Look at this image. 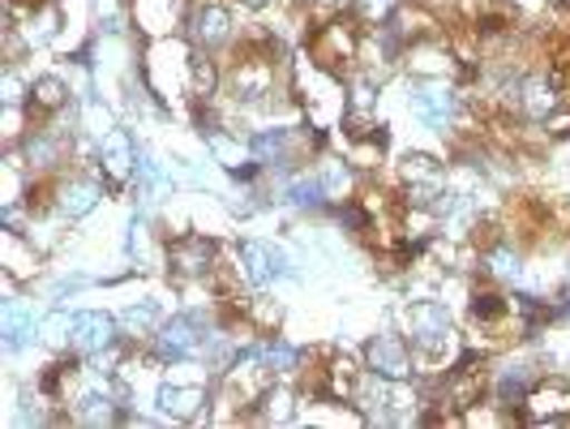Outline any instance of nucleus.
Returning <instances> with one entry per match:
<instances>
[{"label":"nucleus","instance_id":"nucleus-28","mask_svg":"<svg viewBox=\"0 0 570 429\" xmlns=\"http://www.w3.org/2000/svg\"><path fill=\"white\" fill-rule=\"evenodd\" d=\"M322 189H326V198L331 202L347 198V189H352V172L343 168V164H326V172H322Z\"/></svg>","mask_w":570,"mask_h":429},{"label":"nucleus","instance_id":"nucleus-23","mask_svg":"<svg viewBox=\"0 0 570 429\" xmlns=\"http://www.w3.org/2000/svg\"><path fill=\"white\" fill-rule=\"evenodd\" d=\"M284 198L292 206H317V202L326 198V189H322V176H296L292 185L284 189Z\"/></svg>","mask_w":570,"mask_h":429},{"label":"nucleus","instance_id":"nucleus-17","mask_svg":"<svg viewBox=\"0 0 570 429\" xmlns=\"http://www.w3.org/2000/svg\"><path fill=\"white\" fill-rule=\"evenodd\" d=\"M523 113L528 116H537V120H544L549 113H558V90L544 82V78H532V82L523 86Z\"/></svg>","mask_w":570,"mask_h":429},{"label":"nucleus","instance_id":"nucleus-32","mask_svg":"<svg viewBox=\"0 0 570 429\" xmlns=\"http://www.w3.org/2000/svg\"><path fill=\"white\" fill-rule=\"evenodd\" d=\"M82 129H90L95 138H104V134H112V113L104 108V104H86V116H82Z\"/></svg>","mask_w":570,"mask_h":429},{"label":"nucleus","instance_id":"nucleus-30","mask_svg":"<svg viewBox=\"0 0 570 429\" xmlns=\"http://www.w3.org/2000/svg\"><path fill=\"white\" fill-rule=\"evenodd\" d=\"M502 314H507V301H502V296H493V292L472 296V318H476V322H498Z\"/></svg>","mask_w":570,"mask_h":429},{"label":"nucleus","instance_id":"nucleus-3","mask_svg":"<svg viewBox=\"0 0 570 429\" xmlns=\"http://www.w3.org/2000/svg\"><path fill=\"white\" fill-rule=\"evenodd\" d=\"M365 361H370L373 378H386V382H407L412 378V352L400 335H377L365 348Z\"/></svg>","mask_w":570,"mask_h":429},{"label":"nucleus","instance_id":"nucleus-31","mask_svg":"<svg viewBox=\"0 0 570 429\" xmlns=\"http://www.w3.org/2000/svg\"><path fill=\"white\" fill-rule=\"evenodd\" d=\"M262 357H266V365H271V370H296V361H301V352H296V348H287V343H266V348H262Z\"/></svg>","mask_w":570,"mask_h":429},{"label":"nucleus","instance_id":"nucleus-1","mask_svg":"<svg viewBox=\"0 0 570 429\" xmlns=\"http://www.w3.org/2000/svg\"><path fill=\"white\" fill-rule=\"evenodd\" d=\"M407 331H412V343L425 352V357H438L446 343H451V314H446V305H438V301H416V305H407Z\"/></svg>","mask_w":570,"mask_h":429},{"label":"nucleus","instance_id":"nucleus-7","mask_svg":"<svg viewBox=\"0 0 570 429\" xmlns=\"http://www.w3.org/2000/svg\"><path fill=\"white\" fill-rule=\"evenodd\" d=\"M134 164H138V150H134V138H129L125 129H112V134L99 138V168H104V176H108L112 185L129 181Z\"/></svg>","mask_w":570,"mask_h":429},{"label":"nucleus","instance_id":"nucleus-2","mask_svg":"<svg viewBox=\"0 0 570 429\" xmlns=\"http://www.w3.org/2000/svg\"><path fill=\"white\" fill-rule=\"evenodd\" d=\"M412 113L425 120L429 129H446L451 116H455V90L446 86V78H425V82L412 86Z\"/></svg>","mask_w":570,"mask_h":429},{"label":"nucleus","instance_id":"nucleus-8","mask_svg":"<svg viewBox=\"0 0 570 429\" xmlns=\"http://www.w3.org/2000/svg\"><path fill=\"white\" fill-rule=\"evenodd\" d=\"M240 262H245V275H249V284H271L275 275H287L292 266H287V254L284 250H275V245H262V241H245L240 245Z\"/></svg>","mask_w":570,"mask_h":429},{"label":"nucleus","instance_id":"nucleus-26","mask_svg":"<svg viewBox=\"0 0 570 429\" xmlns=\"http://www.w3.org/2000/svg\"><path fill=\"white\" fill-rule=\"evenodd\" d=\"M60 155V143L57 138H48V134H35L27 143V159L35 164V168H52Z\"/></svg>","mask_w":570,"mask_h":429},{"label":"nucleus","instance_id":"nucleus-20","mask_svg":"<svg viewBox=\"0 0 570 429\" xmlns=\"http://www.w3.org/2000/svg\"><path fill=\"white\" fill-rule=\"evenodd\" d=\"M403 176H407V185H442V168H438V159L425 155V150L403 155Z\"/></svg>","mask_w":570,"mask_h":429},{"label":"nucleus","instance_id":"nucleus-6","mask_svg":"<svg viewBox=\"0 0 570 429\" xmlns=\"http://www.w3.org/2000/svg\"><path fill=\"white\" fill-rule=\"evenodd\" d=\"M73 352L78 357H99L116 343V318L108 314H78L73 318Z\"/></svg>","mask_w":570,"mask_h":429},{"label":"nucleus","instance_id":"nucleus-29","mask_svg":"<svg viewBox=\"0 0 570 429\" xmlns=\"http://www.w3.org/2000/svg\"><path fill=\"white\" fill-rule=\"evenodd\" d=\"M262 403H266V421H287L292 417V391L287 387H271L262 396Z\"/></svg>","mask_w":570,"mask_h":429},{"label":"nucleus","instance_id":"nucleus-24","mask_svg":"<svg viewBox=\"0 0 570 429\" xmlns=\"http://www.w3.org/2000/svg\"><path fill=\"white\" fill-rule=\"evenodd\" d=\"M30 95H35V104H39V108H48V113H52V108H60V104H65V95H69V86L60 82L57 74H43L39 82L30 86Z\"/></svg>","mask_w":570,"mask_h":429},{"label":"nucleus","instance_id":"nucleus-38","mask_svg":"<svg viewBox=\"0 0 570 429\" xmlns=\"http://www.w3.org/2000/svg\"><path fill=\"white\" fill-rule=\"evenodd\" d=\"M544 129L549 134H570V113H549L544 116Z\"/></svg>","mask_w":570,"mask_h":429},{"label":"nucleus","instance_id":"nucleus-9","mask_svg":"<svg viewBox=\"0 0 570 429\" xmlns=\"http://www.w3.org/2000/svg\"><path fill=\"white\" fill-rule=\"evenodd\" d=\"M528 417L537 421V426H558L562 417H570V387L562 378H553L549 387H537L532 396H528Z\"/></svg>","mask_w":570,"mask_h":429},{"label":"nucleus","instance_id":"nucleus-35","mask_svg":"<svg viewBox=\"0 0 570 429\" xmlns=\"http://www.w3.org/2000/svg\"><path fill=\"white\" fill-rule=\"evenodd\" d=\"M489 271L502 275V280H514V275H519V257H514L511 250H493V254H489Z\"/></svg>","mask_w":570,"mask_h":429},{"label":"nucleus","instance_id":"nucleus-21","mask_svg":"<svg viewBox=\"0 0 570 429\" xmlns=\"http://www.w3.org/2000/svg\"><path fill=\"white\" fill-rule=\"evenodd\" d=\"M287 146H292L287 129H266V134L254 138V155L262 164H287Z\"/></svg>","mask_w":570,"mask_h":429},{"label":"nucleus","instance_id":"nucleus-5","mask_svg":"<svg viewBox=\"0 0 570 429\" xmlns=\"http://www.w3.org/2000/svg\"><path fill=\"white\" fill-rule=\"evenodd\" d=\"M210 262H215V241H206V236H180V241L168 250L171 275H180V280H198V275H206Z\"/></svg>","mask_w":570,"mask_h":429},{"label":"nucleus","instance_id":"nucleus-19","mask_svg":"<svg viewBox=\"0 0 570 429\" xmlns=\"http://www.w3.org/2000/svg\"><path fill=\"white\" fill-rule=\"evenodd\" d=\"M120 326L129 331V335H159V326H164V314H159V305H129L125 314H120Z\"/></svg>","mask_w":570,"mask_h":429},{"label":"nucleus","instance_id":"nucleus-33","mask_svg":"<svg viewBox=\"0 0 570 429\" xmlns=\"http://www.w3.org/2000/svg\"><path fill=\"white\" fill-rule=\"evenodd\" d=\"M356 13H361L365 22H386V18L395 13V0H356Z\"/></svg>","mask_w":570,"mask_h":429},{"label":"nucleus","instance_id":"nucleus-12","mask_svg":"<svg viewBox=\"0 0 570 429\" xmlns=\"http://www.w3.org/2000/svg\"><path fill=\"white\" fill-rule=\"evenodd\" d=\"M271 82H275L271 60H240V69L232 74L236 99H262V95H271Z\"/></svg>","mask_w":570,"mask_h":429},{"label":"nucleus","instance_id":"nucleus-13","mask_svg":"<svg viewBox=\"0 0 570 429\" xmlns=\"http://www.w3.org/2000/svg\"><path fill=\"white\" fill-rule=\"evenodd\" d=\"M202 403H206V387H176V382L159 387V408H164L168 417H176V421L198 417Z\"/></svg>","mask_w":570,"mask_h":429},{"label":"nucleus","instance_id":"nucleus-4","mask_svg":"<svg viewBox=\"0 0 570 429\" xmlns=\"http://www.w3.org/2000/svg\"><path fill=\"white\" fill-rule=\"evenodd\" d=\"M155 348H159V357H164V361H185V357H194V352L206 348V335L198 331V322H194V318H171V322L159 326Z\"/></svg>","mask_w":570,"mask_h":429},{"label":"nucleus","instance_id":"nucleus-22","mask_svg":"<svg viewBox=\"0 0 570 429\" xmlns=\"http://www.w3.org/2000/svg\"><path fill=\"white\" fill-rule=\"evenodd\" d=\"M215 82H219V74H215L210 60L206 57L189 60V95H194V99H210V95H215Z\"/></svg>","mask_w":570,"mask_h":429},{"label":"nucleus","instance_id":"nucleus-37","mask_svg":"<svg viewBox=\"0 0 570 429\" xmlns=\"http://www.w3.org/2000/svg\"><path fill=\"white\" fill-rule=\"evenodd\" d=\"M468 365H472V352H468V357H463V361H459V378H463V373H472V370H468ZM472 400H476V387H459V391H455V403H459V408H468V403H472Z\"/></svg>","mask_w":570,"mask_h":429},{"label":"nucleus","instance_id":"nucleus-11","mask_svg":"<svg viewBox=\"0 0 570 429\" xmlns=\"http://www.w3.org/2000/svg\"><path fill=\"white\" fill-rule=\"evenodd\" d=\"M206 146H210V155H215V164H224L228 172H236L240 181H249L257 176V164L249 159V150L228 138V134H219V129H206Z\"/></svg>","mask_w":570,"mask_h":429},{"label":"nucleus","instance_id":"nucleus-39","mask_svg":"<svg viewBox=\"0 0 570 429\" xmlns=\"http://www.w3.org/2000/svg\"><path fill=\"white\" fill-rule=\"evenodd\" d=\"M245 4H249V9H262V4H266V0H245Z\"/></svg>","mask_w":570,"mask_h":429},{"label":"nucleus","instance_id":"nucleus-36","mask_svg":"<svg viewBox=\"0 0 570 429\" xmlns=\"http://www.w3.org/2000/svg\"><path fill=\"white\" fill-rule=\"evenodd\" d=\"M352 108H356V113H370L373 108V82H352Z\"/></svg>","mask_w":570,"mask_h":429},{"label":"nucleus","instance_id":"nucleus-25","mask_svg":"<svg viewBox=\"0 0 570 429\" xmlns=\"http://www.w3.org/2000/svg\"><path fill=\"white\" fill-rule=\"evenodd\" d=\"M112 417L116 403L108 396H82V403H78V421H86V426H108Z\"/></svg>","mask_w":570,"mask_h":429},{"label":"nucleus","instance_id":"nucleus-16","mask_svg":"<svg viewBox=\"0 0 570 429\" xmlns=\"http://www.w3.org/2000/svg\"><path fill=\"white\" fill-rule=\"evenodd\" d=\"M57 27H60V9L48 0V4H39V9H30L27 13V27H22V35H27V43H48L52 35H57Z\"/></svg>","mask_w":570,"mask_h":429},{"label":"nucleus","instance_id":"nucleus-14","mask_svg":"<svg viewBox=\"0 0 570 429\" xmlns=\"http://www.w3.org/2000/svg\"><path fill=\"white\" fill-rule=\"evenodd\" d=\"M0 331H4V348L9 352H18L27 335H35V314H30L22 301H4V310H0Z\"/></svg>","mask_w":570,"mask_h":429},{"label":"nucleus","instance_id":"nucleus-10","mask_svg":"<svg viewBox=\"0 0 570 429\" xmlns=\"http://www.w3.org/2000/svg\"><path fill=\"white\" fill-rule=\"evenodd\" d=\"M232 35V13L219 9V4H198L194 18H189V39L198 48H219L224 39Z\"/></svg>","mask_w":570,"mask_h":429},{"label":"nucleus","instance_id":"nucleus-34","mask_svg":"<svg viewBox=\"0 0 570 429\" xmlns=\"http://www.w3.org/2000/svg\"><path fill=\"white\" fill-rule=\"evenodd\" d=\"M0 99H4V108H22V99H27V82H22L18 74H4V82H0Z\"/></svg>","mask_w":570,"mask_h":429},{"label":"nucleus","instance_id":"nucleus-15","mask_svg":"<svg viewBox=\"0 0 570 429\" xmlns=\"http://www.w3.org/2000/svg\"><path fill=\"white\" fill-rule=\"evenodd\" d=\"M99 198H104V185L99 181H69L65 194H60V211L69 220H82V215H90L99 206Z\"/></svg>","mask_w":570,"mask_h":429},{"label":"nucleus","instance_id":"nucleus-18","mask_svg":"<svg viewBox=\"0 0 570 429\" xmlns=\"http://www.w3.org/2000/svg\"><path fill=\"white\" fill-rule=\"evenodd\" d=\"M532 382H537L532 365H507V370L498 373V400H502V403L523 400V396L532 391Z\"/></svg>","mask_w":570,"mask_h":429},{"label":"nucleus","instance_id":"nucleus-27","mask_svg":"<svg viewBox=\"0 0 570 429\" xmlns=\"http://www.w3.org/2000/svg\"><path fill=\"white\" fill-rule=\"evenodd\" d=\"M73 318H78V314H65V310L48 314L43 322H39L43 340H48V343H69V340H73Z\"/></svg>","mask_w":570,"mask_h":429}]
</instances>
